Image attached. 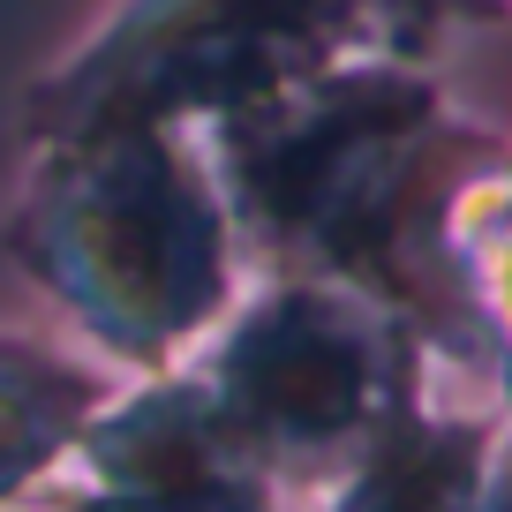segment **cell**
Returning a JSON list of instances; mask_svg holds the SVG:
<instances>
[{"instance_id":"7a4b0ae2","label":"cell","mask_w":512,"mask_h":512,"mask_svg":"<svg viewBox=\"0 0 512 512\" xmlns=\"http://www.w3.org/2000/svg\"><path fill=\"white\" fill-rule=\"evenodd\" d=\"M83 234H91V264L106 279L121 324H136L144 339L174 332L181 317L204 309L211 226L151 144L128 136L91 174V189H83Z\"/></svg>"},{"instance_id":"277c9868","label":"cell","mask_w":512,"mask_h":512,"mask_svg":"<svg viewBox=\"0 0 512 512\" xmlns=\"http://www.w3.org/2000/svg\"><path fill=\"white\" fill-rule=\"evenodd\" d=\"M226 377H234V400L256 422L294 430V437H324V430H347L369 407V377L377 369H369V347L339 317L287 302L234 347Z\"/></svg>"},{"instance_id":"5b68a950","label":"cell","mask_w":512,"mask_h":512,"mask_svg":"<svg viewBox=\"0 0 512 512\" xmlns=\"http://www.w3.org/2000/svg\"><path fill=\"white\" fill-rule=\"evenodd\" d=\"M113 512H256V505H241L211 475L196 437H174V445H159V460L151 452L128 460V505H113Z\"/></svg>"},{"instance_id":"52a82bcc","label":"cell","mask_w":512,"mask_h":512,"mask_svg":"<svg viewBox=\"0 0 512 512\" xmlns=\"http://www.w3.org/2000/svg\"><path fill=\"white\" fill-rule=\"evenodd\" d=\"M497 512H512V497H505V505H497Z\"/></svg>"},{"instance_id":"6da1fadb","label":"cell","mask_w":512,"mask_h":512,"mask_svg":"<svg viewBox=\"0 0 512 512\" xmlns=\"http://www.w3.org/2000/svg\"><path fill=\"white\" fill-rule=\"evenodd\" d=\"M339 16V0H166L68 91L76 128H121L181 98H241L287 68L294 46Z\"/></svg>"},{"instance_id":"3957f363","label":"cell","mask_w":512,"mask_h":512,"mask_svg":"<svg viewBox=\"0 0 512 512\" xmlns=\"http://www.w3.org/2000/svg\"><path fill=\"white\" fill-rule=\"evenodd\" d=\"M422 98L407 91H354L332 98L309 128H294L287 144L256 159V196L294 226H317L339 249H362L369 226L392 204V166H400V136L415 128Z\"/></svg>"},{"instance_id":"8992f818","label":"cell","mask_w":512,"mask_h":512,"mask_svg":"<svg viewBox=\"0 0 512 512\" xmlns=\"http://www.w3.org/2000/svg\"><path fill=\"white\" fill-rule=\"evenodd\" d=\"M467 482V460L452 445H400L377 475L362 482L347 512H445Z\"/></svg>"}]
</instances>
